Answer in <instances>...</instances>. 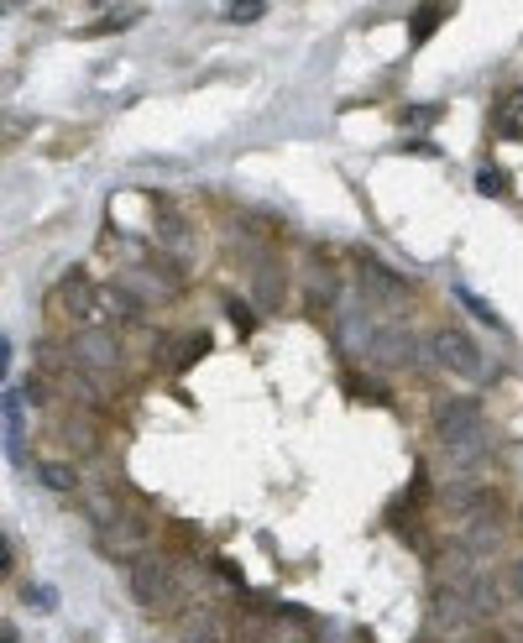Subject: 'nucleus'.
<instances>
[{"instance_id": "obj_26", "label": "nucleus", "mask_w": 523, "mask_h": 643, "mask_svg": "<svg viewBox=\"0 0 523 643\" xmlns=\"http://www.w3.org/2000/svg\"><path fill=\"white\" fill-rule=\"evenodd\" d=\"M456 298H461V304H466L476 319H482V325H503V319H497V314H492V309H487V304H482V298H476L471 288H456Z\"/></svg>"}, {"instance_id": "obj_22", "label": "nucleus", "mask_w": 523, "mask_h": 643, "mask_svg": "<svg viewBox=\"0 0 523 643\" xmlns=\"http://www.w3.org/2000/svg\"><path fill=\"white\" fill-rule=\"evenodd\" d=\"M204 351H210V335H184V346H178L173 356H163V361L173 366V372H189V366H194Z\"/></svg>"}, {"instance_id": "obj_2", "label": "nucleus", "mask_w": 523, "mask_h": 643, "mask_svg": "<svg viewBox=\"0 0 523 643\" xmlns=\"http://www.w3.org/2000/svg\"><path fill=\"white\" fill-rule=\"evenodd\" d=\"M126 591H131L136 607H147L157 617L163 612L184 617V596H178V555H168V549H152V555L131 560L126 565Z\"/></svg>"}, {"instance_id": "obj_21", "label": "nucleus", "mask_w": 523, "mask_h": 643, "mask_svg": "<svg viewBox=\"0 0 523 643\" xmlns=\"http://www.w3.org/2000/svg\"><path fill=\"white\" fill-rule=\"evenodd\" d=\"M492 576H497V586H503V596H508V607H513V602H523V555L503 560V565L492 570Z\"/></svg>"}, {"instance_id": "obj_18", "label": "nucleus", "mask_w": 523, "mask_h": 643, "mask_svg": "<svg viewBox=\"0 0 523 643\" xmlns=\"http://www.w3.org/2000/svg\"><path fill=\"white\" fill-rule=\"evenodd\" d=\"M84 513H89V523H95V534H100V528H110L116 518H126L131 508H126L116 492H84Z\"/></svg>"}, {"instance_id": "obj_33", "label": "nucleus", "mask_w": 523, "mask_h": 643, "mask_svg": "<svg viewBox=\"0 0 523 643\" xmlns=\"http://www.w3.org/2000/svg\"><path fill=\"white\" fill-rule=\"evenodd\" d=\"M471 643H513L508 633H482V638H471Z\"/></svg>"}, {"instance_id": "obj_8", "label": "nucleus", "mask_w": 523, "mask_h": 643, "mask_svg": "<svg viewBox=\"0 0 523 643\" xmlns=\"http://www.w3.org/2000/svg\"><path fill=\"white\" fill-rule=\"evenodd\" d=\"M429 356H435L450 377H461V382H471V377H482V372H487L482 346L471 340V330H456V325L429 335Z\"/></svg>"}, {"instance_id": "obj_13", "label": "nucleus", "mask_w": 523, "mask_h": 643, "mask_svg": "<svg viewBox=\"0 0 523 643\" xmlns=\"http://www.w3.org/2000/svg\"><path fill=\"white\" fill-rule=\"evenodd\" d=\"M340 293H346V288H340L335 257H325V251H320V257H309V267H304V298H309V304L314 309H335Z\"/></svg>"}, {"instance_id": "obj_16", "label": "nucleus", "mask_w": 523, "mask_h": 643, "mask_svg": "<svg viewBox=\"0 0 523 643\" xmlns=\"http://www.w3.org/2000/svg\"><path fill=\"white\" fill-rule=\"evenodd\" d=\"M68 445H74L79 455H95V445H100V424H95V413L89 408H68V424L58 429Z\"/></svg>"}, {"instance_id": "obj_23", "label": "nucleus", "mask_w": 523, "mask_h": 643, "mask_svg": "<svg viewBox=\"0 0 523 643\" xmlns=\"http://www.w3.org/2000/svg\"><path fill=\"white\" fill-rule=\"evenodd\" d=\"M445 16H450V6H429L424 16H414V21H408V37H414V48H419V42H429V37H435V27H440Z\"/></svg>"}, {"instance_id": "obj_25", "label": "nucleus", "mask_w": 523, "mask_h": 643, "mask_svg": "<svg viewBox=\"0 0 523 643\" xmlns=\"http://www.w3.org/2000/svg\"><path fill=\"white\" fill-rule=\"evenodd\" d=\"M262 0H231V6H225V21H236V27H246V21H262Z\"/></svg>"}, {"instance_id": "obj_31", "label": "nucleus", "mask_w": 523, "mask_h": 643, "mask_svg": "<svg viewBox=\"0 0 523 643\" xmlns=\"http://www.w3.org/2000/svg\"><path fill=\"white\" fill-rule=\"evenodd\" d=\"M518 121H523V84L508 95V126H518Z\"/></svg>"}, {"instance_id": "obj_14", "label": "nucleus", "mask_w": 523, "mask_h": 643, "mask_svg": "<svg viewBox=\"0 0 523 643\" xmlns=\"http://www.w3.org/2000/svg\"><path fill=\"white\" fill-rule=\"evenodd\" d=\"M225 633H236V623L225 612L204 607V602L178 617V638H184V643H225Z\"/></svg>"}, {"instance_id": "obj_19", "label": "nucleus", "mask_w": 523, "mask_h": 643, "mask_svg": "<svg viewBox=\"0 0 523 643\" xmlns=\"http://www.w3.org/2000/svg\"><path fill=\"white\" fill-rule=\"evenodd\" d=\"M32 476L42 481L48 492H58V497H68V492H79V471L68 466V461H37L32 466Z\"/></svg>"}, {"instance_id": "obj_24", "label": "nucleus", "mask_w": 523, "mask_h": 643, "mask_svg": "<svg viewBox=\"0 0 523 643\" xmlns=\"http://www.w3.org/2000/svg\"><path fill=\"white\" fill-rule=\"evenodd\" d=\"M131 21H136V11H110V16H100V21H89V37H100V32H126L131 27Z\"/></svg>"}, {"instance_id": "obj_7", "label": "nucleus", "mask_w": 523, "mask_h": 643, "mask_svg": "<svg viewBox=\"0 0 523 643\" xmlns=\"http://www.w3.org/2000/svg\"><path fill=\"white\" fill-rule=\"evenodd\" d=\"M68 351H74V361L84 366V372H95V377H116L121 366H126V346H121L116 330L84 325V330L68 335Z\"/></svg>"}, {"instance_id": "obj_4", "label": "nucleus", "mask_w": 523, "mask_h": 643, "mask_svg": "<svg viewBox=\"0 0 523 643\" xmlns=\"http://www.w3.org/2000/svg\"><path fill=\"white\" fill-rule=\"evenodd\" d=\"M382 330V319L372 309V298L361 288H346L335 304V351L340 356H372V340Z\"/></svg>"}, {"instance_id": "obj_12", "label": "nucleus", "mask_w": 523, "mask_h": 643, "mask_svg": "<svg viewBox=\"0 0 523 643\" xmlns=\"http://www.w3.org/2000/svg\"><path fill=\"white\" fill-rule=\"evenodd\" d=\"M0 419H6V424H0V434H6V455H11V461L21 466V461H27V398H21V382H11L6 387V393H0Z\"/></svg>"}, {"instance_id": "obj_29", "label": "nucleus", "mask_w": 523, "mask_h": 643, "mask_svg": "<svg viewBox=\"0 0 523 643\" xmlns=\"http://www.w3.org/2000/svg\"><path fill=\"white\" fill-rule=\"evenodd\" d=\"M27 607L53 612V607H58V591H53V586H27Z\"/></svg>"}, {"instance_id": "obj_30", "label": "nucleus", "mask_w": 523, "mask_h": 643, "mask_svg": "<svg viewBox=\"0 0 523 643\" xmlns=\"http://www.w3.org/2000/svg\"><path fill=\"white\" fill-rule=\"evenodd\" d=\"M503 633H508L513 643H523V602H513V607H508V617H503Z\"/></svg>"}, {"instance_id": "obj_11", "label": "nucleus", "mask_w": 523, "mask_h": 643, "mask_svg": "<svg viewBox=\"0 0 523 643\" xmlns=\"http://www.w3.org/2000/svg\"><path fill=\"white\" fill-rule=\"evenodd\" d=\"M252 298H257L262 314L283 309V298H288V267H283V257H272V251H257V257H252Z\"/></svg>"}, {"instance_id": "obj_15", "label": "nucleus", "mask_w": 523, "mask_h": 643, "mask_svg": "<svg viewBox=\"0 0 523 643\" xmlns=\"http://www.w3.org/2000/svg\"><path fill=\"white\" fill-rule=\"evenodd\" d=\"M157 241H163V251L184 267L189 257H194V231H189V220L184 215H173V210H163L157 215Z\"/></svg>"}, {"instance_id": "obj_10", "label": "nucleus", "mask_w": 523, "mask_h": 643, "mask_svg": "<svg viewBox=\"0 0 523 643\" xmlns=\"http://www.w3.org/2000/svg\"><path fill=\"white\" fill-rule=\"evenodd\" d=\"M476 581L435 586V596H429V617H435L440 628H482V612H476Z\"/></svg>"}, {"instance_id": "obj_17", "label": "nucleus", "mask_w": 523, "mask_h": 643, "mask_svg": "<svg viewBox=\"0 0 523 643\" xmlns=\"http://www.w3.org/2000/svg\"><path fill=\"white\" fill-rule=\"evenodd\" d=\"M497 544H503V518H482L461 528V549H471V555H497Z\"/></svg>"}, {"instance_id": "obj_5", "label": "nucleus", "mask_w": 523, "mask_h": 643, "mask_svg": "<svg viewBox=\"0 0 523 643\" xmlns=\"http://www.w3.org/2000/svg\"><path fill=\"white\" fill-rule=\"evenodd\" d=\"M95 544H100V555H110V560H142V555H152L157 549V523L147 518V513H126V518H116L110 528H100L95 534Z\"/></svg>"}, {"instance_id": "obj_32", "label": "nucleus", "mask_w": 523, "mask_h": 643, "mask_svg": "<svg viewBox=\"0 0 523 643\" xmlns=\"http://www.w3.org/2000/svg\"><path fill=\"white\" fill-rule=\"evenodd\" d=\"M231 319H236L241 330H252V325H257V309H246V304H231Z\"/></svg>"}, {"instance_id": "obj_28", "label": "nucleus", "mask_w": 523, "mask_h": 643, "mask_svg": "<svg viewBox=\"0 0 523 643\" xmlns=\"http://www.w3.org/2000/svg\"><path fill=\"white\" fill-rule=\"evenodd\" d=\"M309 643H351V633H346V628H335V623H314Z\"/></svg>"}, {"instance_id": "obj_1", "label": "nucleus", "mask_w": 523, "mask_h": 643, "mask_svg": "<svg viewBox=\"0 0 523 643\" xmlns=\"http://www.w3.org/2000/svg\"><path fill=\"white\" fill-rule=\"evenodd\" d=\"M435 434H440V450L450 455V466L461 471V481L487 466L492 455V429H487V413L476 398H445L435 408Z\"/></svg>"}, {"instance_id": "obj_27", "label": "nucleus", "mask_w": 523, "mask_h": 643, "mask_svg": "<svg viewBox=\"0 0 523 643\" xmlns=\"http://www.w3.org/2000/svg\"><path fill=\"white\" fill-rule=\"evenodd\" d=\"M476 189H482L487 199H497V194H503V189H508V178H503V173H497V168H482V173H476Z\"/></svg>"}, {"instance_id": "obj_3", "label": "nucleus", "mask_w": 523, "mask_h": 643, "mask_svg": "<svg viewBox=\"0 0 523 643\" xmlns=\"http://www.w3.org/2000/svg\"><path fill=\"white\" fill-rule=\"evenodd\" d=\"M110 288H121L136 309H163L178 298L184 278H178V267H168V262H126L116 278H110Z\"/></svg>"}, {"instance_id": "obj_6", "label": "nucleus", "mask_w": 523, "mask_h": 643, "mask_svg": "<svg viewBox=\"0 0 523 643\" xmlns=\"http://www.w3.org/2000/svg\"><path fill=\"white\" fill-rule=\"evenodd\" d=\"M356 288L372 298V309H388V314H403L414 304V283H408L403 272H393L388 262H377V257L356 262Z\"/></svg>"}, {"instance_id": "obj_9", "label": "nucleus", "mask_w": 523, "mask_h": 643, "mask_svg": "<svg viewBox=\"0 0 523 643\" xmlns=\"http://www.w3.org/2000/svg\"><path fill=\"white\" fill-rule=\"evenodd\" d=\"M377 372H403V366L419 361V335L414 325H403V319H382V330L372 340V356H367Z\"/></svg>"}, {"instance_id": "obj_20", "label": "nucleus", "mask_w": 523, "mask_h": 643, "mask_svg": "<svg viewBox=\"0 0 523 643\" xmlns=\"http://www.w3.org/2000/svg\"><path fill=\"white\" fill-rule=\"evenodd\" d=\"M267 643H309V633H304V617H299V612L272 607V617H267Z\"/></svg>"}]
</instances>
